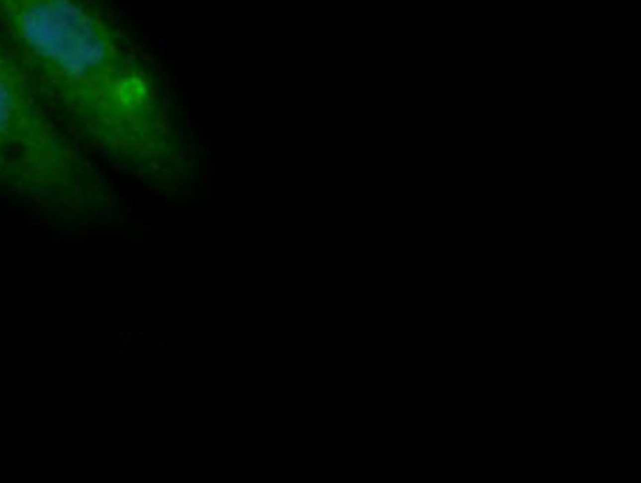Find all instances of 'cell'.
Listing matches in <instances>:
<instances>
[{
	"instance_id": "1",
	"label": "cell",
	"mask_w": 641,
	"mask_h": 483,
	"mask_svg": "<svg viewBox=\"0 0 641 483\" xmlns=\"http://www.w3.org/2000/svg\"><path fill=\"white\" fill-rule=\"evenodd\" d=\"M0 28L53 119L103 170L166 197L199 188L203 147L113 0H0Z\"/></svg>"
},
{
	"instance_id": "2",
	"label": "cell",
	"mask_w": 641,
	"mask_h": 483,
	"mask_svg": "<svg viewBox=\"0 0 641 483\" xmlns=\"http://www.w3.org/2000/svg\"><path fill=\"white\" fill-rule=\"evenodd\" d=\"M0 199L81 228L119 220L109 171L59 126L0 28Z\"/></svg>"
}]
</instances>
